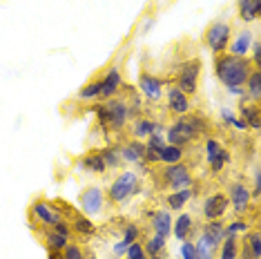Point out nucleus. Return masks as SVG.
I'll return each instance as SVG.
<instances>
[{
	"label": "nucleus",
	"instance_id": "1",
	"mask_svg": "<svg viewBox=\"0 0 261 259\" xmlns=\"http://www.w3.org/2000/svg\"><path fill=\"white\" fill-rule=\"evenodd\" d=\"M252 72V65L248 58L232 56V54H219L215 61V74L225 87L246 85L248 76Z\"/></svg>",
	"mask_w": 261,
	"mask_h": 259
},
{
	"label": "nucleus",
	"instance_id": "2",
	"mask_svg": "<svg viewBox=\"0 0 261 259\" xmlns=\"http://www.w3.org/2000/svg\"><path fill=\"white\" fill-rule=\"evenodd\" d=\"M136 188H139V176H136L134 172H121L114 181H112V186H110V190H108L110 203H123V201H127V199L136 192Z\"/></svg>",
	"mask_w": 261,
	"mask_h": 259
},
{
	"label": "nucleus",
	"instance_id": "3",
	"mask_svg": "<svg viewBox=\"0 0 261 259\" xmlns=\"http://www.w3.org/2000/svg\"><path fill=\"white\" fill-rule=\"evenodd\" d=\"M199 134L194 132L192 123H190L188 116H179L172 125L168 127V132H165V143L170 145H179V148H183V145L192 143L194 139H197Z\"/></svg>",
	"mask_w": 261,
	"mask_h": 259
},
{
	"label": "nucleus",
	"instance_id": "4",
	"mask_svg": "<svg viewBox=\"0 0 261 259\" xmlns=\"http://www.w3.org/2000/svg\"><path fill=\"white\" fill-rule=\"evenodd\" d=\"M230 36H232V27L228 22H215L205 29V47L215 54H223L228 49V43H230Z\"/></svg>",
	"mask_w": 261,
	"mask_h": 259
},
{
	"label": "nucleus",
	"instance_id": "5",
	"mask_svg": "<svg viewBox=\"0 0 261 259\" xmlns=\"http://www.w3.org/2000/svg\"><path fill=\"white\" fill-rule=\"evenodd\" d=\"M199 79H201V61L192 58L181 67L179 72V81H176V87L186 94H197L199 90Z\"/></svg>",
	"mask_w": 261,
	"mask_h": 259
},
{
	"label": "nucleus",
	"instance_id": "6",
	"mask_svg": "<svg viewBox=\"0 0 261 259\" xmlns=\"http://www.w3.org/2000/svg\"><path fill=\"white\" fill-rule=\"evenodd\" d=\"M163 181H165V186H168V188H172V192L186 190V188H190L194 184L192 176H190V170L183 166V163H172V166L165 168Z\"/></svg>",
	"mask_w": 261,
	"mask_h": 259
},
{
	"label": "nucleus",
	"instance_id": "7",
	"mask_svg": "<svg viewBox=\"0 0 261 259\" xmlns=\"http://www.w3.org/2000/svg\"><path fill=\"white\" fill-rule=\"evenodd\" d=\"M103 203H105V194L96 186L85 188V190L81 192V197H79V205H81L83 215H87V217L98 215L100 210H103Z\"/></svg>",
	"mask_w": 261,
	"mask_h": 259
},
{
	"label": "nucleus",
	"instance_id": "8",
	"mask_svg": "<svg viewBox=\"0 0 261 259\" xmlns=\"http://www.w3.org/2000/svg\"><path fill=\"white\" fill-rule=\"evenodd\" d=\"M205 157H207V163H210L212 172H221V170L230 163V152L225 150L217 139L205 141Z\"/></svg>",
	"mask_w": 261,
	"mask_h": 259
},
{
	"label": "nucleus",
	"instance_id": "9",
	"mask_svg": "<svg viewBox=\"0 0 261 259\" xmlns=\"http://www.w3.org/2000/svg\"><path fill=\"white\" fill-rule=\"evenodd\" d=\"M105 108H108V116H110V121H108V127H112L114 132H121L123 127H125V123H127V103L125 101H121V98H112V101L105 103Z\"/></svg>",
	"mask_w": 261,
	"mask_h": 259
},
{
	"label": "nucleus",
	"instance_id": "10",
	"mask_svg": "<svg viewBox=\"0 0 261 259\" xmlns=\"http://www.w3.org/2000/svg\"><path fill=\"white\" fill-rule=\"evenodd\" d=\"M228 197L221 192H217V194H210V197L203 201V217L207 221H217V219H221V217L225 215V210H228Z\"/></svg>",
	"mask_w": 261,
	"mask_h": 259
},
{
	"label": "nucleus",
	"instance_id": "11",
	"mask_svg": "<svg viewBox=\"0 0 261 259\" xmlns=\"http://www.w3.org/2000/svg\"><path fill=\"white\" fill-rule=\"evenodd\" d=\"M228 201L234 208V213H246V210L250 208L252 194H250V190H248L246 184H232V186H230Z\"/></svg>",
	"mask_w": 261,
	"mask_h": 259
},
{
	"label": "nucleus",
	"instance_id": "12",
	"mask_svg": "<svg viewBox=\"0 0 261 259\" xmlns=\"http://www.w3.org/2000/svg\"><path fill=\"white\" fill-rule=\"evenodd\" d=\"M32 215H34V219H36V221H40L43 226H49V228L65 219L63 213L54 210L49 203H45V201H36V203H34L32 205Z\"/></svg>",
	"mask_w": 261,
	"mask_h": 259
},
{
	"label": "nucleus",
	"instance_id": "13",
	"mask_svg": "<svg viewBox=\"0 0 261 259\" xmlns=\"http://www.w3.org/2000/svg\"><path fill=\"white\" fill-rule=\"evenodd\" d=\"M168 108L172 114H176V116H186L188 112H190V101H188V96L183 94L176 85H172L168 92Z\"/></svg>",
	"mask_w": 261,
	"mask_h": 259
},
{
	"label": "nucleus",
	"instance_id": "14",
	"mask_svg": "<svg viewBox=\"0 0 261 259\" xmlns=\"http://www.w3.org/2000/svg\"><path fill=\"white\" fill-rule=\"evenodd\" d=\"M121 85H123L121 69L112 67L110 72L103 76V81H100V98H112L118 92V87H121Z\"/></svg>",
	"mask_w": 261,
	"mask_h": 259
},
{
	"label": "nucleus",
	"instance_id": "15",
	"mask_svg": "<svg viewBox=\"0 0 261 259\" xmlns=\"http://www.w3.org/2000/svg\"><path fill=\"white\" fill-rule=\"evenodd\" d=\"M252 34L248 32V29H241L239 34H237L234 38H230V54L232 56H248V51H250V47H252Z\"/></svg>",
	"mask_w": 261,
	"mask_h": 259
},
{
	"label": "nucleus",
	"instance_id": "16",
	"mask_svg": "<svg viewBox=\"0 0 261 259\" xmlns=\"http://www.w3.org/2000/svg\"><path fill=\"white\" fill-rule=\"evenodd\" d=\"M139 87L141 92L145 94L150 101H161L163 96V87H161V81L156 79V76H150V74H143L139 79Z\"/></svg>",
	"mask_w": 261,
	"mask_h": 259
},
{
	"label": "nucleus",
	"instance_id": "17",
	"mask_svg": "<svg viewBox=\"0 0 261 259\" xmlns=\"http://www.w3.org/2000/svg\"><path fill=\"white\" fill-rule=\"evenodd\" d=\"M250 98L248 96H241V105H239V110H241V121L246 123L250 130H259L261 127V123H259V105L257 103H248Z\"/></svg>",
	"mask_w": 261,
	"mask_h": 259
},
{
	"label": "nucleus",
	"instance_id": "18",
	"mask_svg": "<svg viewBox=\"0 0 261 259\" xmlns=\"http://www.w3.org/2000/svg\"><path fill=\"white\" fill-rule=\"evenodd\" d=\"M118 150H121V159H123V161L139 163V161H143L147 148H145V143H141L139 139H134V141H129V143H125V145H118Z\"/></svg>",
	"mask_w": 261,
	"mask_h": 259
},
{
	"label": "nucleus",
	"instance_id": "19",
	"mask_svg": "<svg viewBox=\"0 0 261 259\" xmlns=\"http://www.w3.org/2000/svg\"><path fill=\"white\" fill-rule=\"evenodd\" d=\"M152 228H154V235H161V237L168 239L170 232H172V217L168 210H159V213L152 215Z\"/></svg>",
	"mask_w": 261,
	"mask_h": 259
},
{
	"label": "nucleus",
	"instance_id": "20",
	"mask_svg": "<svg viewBox=\"0 0 261 259\" xmlns=\"http://www.w3.org/2000/svg\"><path fill=\"white\" fill-rule=\"evenodd\" d=\"M239 16L246 22L257 20L261 16V0H239Z\"/></svg>",
	"mask_w": 261,
	"mask_h": 259
},
{
	"label": "nucleus",
	"instance_id": "21",
	"mask_svg": "<svg viewBox=\"0 0 261 259\" xmlns=\"http://www.w3.org/2000/svg\"><path fill=\"white\" fill-rule=\"evenodd\" d=\"M203 237L210 239L212 244H215L217 248H219V244H221V241L225 239V226H223V223L219 221V219H217V221H207L205 226H203Z\"/></svg>",
	"mask_w": 261,
	"mask_h": 259
},
{
	"label": "nucleus",
	"instance_id": "22",
	"mask_svg": "<svg viewBox=\"0 0 261 259\" xmlns=\"http://www.w3.org/2000/svg\"><path fill=\"white\" fill-rule=\"evenodd\" d=\"M221 250H219V259H239V244H237V235H225L221 241Z\"/></svg>",
	"mask_w": 261,
	"mask_h": 259
},
{
	"label": "nucleus",
	"instance_id": "23",
	"mask_svg": "<svg viewBox=\"0 0 261 259\" xmlns=\"http://www.w3.org/2000/svg\"><path fill=\"white\" fill-rule=\"evenodd\" d=\"M246 87H248L246 96L250 98L252 103H259V98H261V69H252L250 76H248V81H246Z\"/></svg>",
	"mask_w": 261,
	"mask_h": 259
},
{
	"label": "nucleus",
	"instance_id": "24",
	"mask_svg": "<svg viewBox=\"0 0 261 259\" xmlns=\"http://www.w3.org/2000/svg\"><path fill=\"white\" fill-rule=\"evenodd\" d=\"M194 197V190H190V188H186V190H176V192H170L168 194V208L170 210H181L183 205H186L190 199Z\"/></svg>",
	"mask_w": 261,
	"mask_h": 259
},
{
	"label": "nucleus",
	"instance_id": "25",
	"mask_svg": "<svg viewBox=\"0 0 261 259\" xmlns=\"http://www.w3.org/2000/svg\"><path fill=\"white\" fill-rule=\"evenodd\" d=\"M143 250H145L147 257H163L161 252L165 250V237H161V235L147 237V241L143 244Z\"/></svg>",
	"mask_w": 261,
	"mask_h": 259
},
{
	"label": "nucleus",
	"instance_id": "26",
	"mask_svg": "<svg viewBox=\"0 0 261 259\" xmlns=\"http://www.w3.org/2000/svg\"><path fill=\"white\" fill-rule=\"evenodd\" d=\"M192 217L190 215H181L179 219L174 221V237L179 241H186L190 237V232H192Z\"/></svg>",
	"mask_w": 261,
	"mask_h": 259
},
{
	"label": "nucleus",
	"instance_id": "27",
	"mask_svg": "<svg viewBox=\"0 0 261 259\" xmlns=\"http://www.w3.org/2000/svg\"><path fill=\"white\" fill-rule=\"evenodd\" d=\"M83 168L90 170V172H94V174H103L105 170H108L103 157H100V152H92V154H87L85 159H83Z\"/></svg>",
	"mask_w": 261,
	"mask_h": 259
},
{
	"label": "nucleus",
	"instance_id": "28",
	"mask_svg": "<svg viewBox=\"0 0 261 259\" xmlns=\"http://www.w3.org/2000/svg\"><path fill=\"white\" fill-rule=\"evenodd\" d=\"M154 125L156 123L150 121V119H136L134 121V127H132V137L134 139H147L150 134H154Z\"/></svg>",
	"mask_w": 261,
	"mask_h": 259
},
{
	"label": "nucleus",
	"instance_id": "29",
	"mask_svg": "<svg viewBox=\"0 0 261 259\" xmlns=\"http://www.w3.org/2000/svg\"><path fill=\"white\" fill-rule=\"evenodd\" d=\"M72 232H79L81 237H92V235L96 232V226L92 223V219H85V215H83V217H74Z\"/></svg>",
	"mask_w": 261,
	"mask_h": 259
},
{
	"label": "nucleus",
	"instance_id": "30",
	"mask_svg": "<svg viewBox=\"0 0 261 259\" xmlns=\"http://www.w3.org/2000/svg\"><path fill=\"white\" fill-rule=\"evenodd\" d=\"M161 161L168 163V166H172V163H181L183 161V148L165 143V148L161 150Z\"/></svg>",
	"mask_w": 261,
	"mask_h": 259
},
{
	"label": "nucleus",
	"instance_id": "31",
	"mask_svg": "<svg viewBox=\"0 0 261 259\" xmlns=\"http://www.w3.org/2000/svg\"><path fill=\"white\" fill-rule=\"evenodd\" d=\"M100 157H103L105 166L108 168H118L121 166V150H118V145H108V148L100 150Z\"/></svg>",
	"mask_w": 261,
	"mask_h": 259
},
{
	"label": "nucleus",
	"instance_id": "32",
	"mask_svg": "<svg viewBox=\"0 0 261 259\" xmlns=\"http://www.w3.org/2000/svg\"><path fill=\"white\" fill-rule=\"evenodd\" d=\"M43 237H45V246H47V250H63L65 246L69 244V239H67V237H63V235H58L56 230L45 232Z\"/></svg>",
	"mask_w": 261,
	"mask_h": 259
},
{
	"label": "nucleus",
	"instance_id": "33",
	"mask_svg": "<svg viewBox=\"0 0 261 259\" xmlns=\"http://www.w3.org/2000/svg\"><path fill=\"white\" fill-rule=\"evenodd\" d=\"M100 96V81H92V83L83 85L79 90V101H94Z\"/></svg>",
	"mask_w": 261,
	"mask_h": 259
},
{
	"label": "nucleus",
	"instance_id": "34",
	"mask_svg": "<svg viewBox=\"0 0 261 259\" xmlns=\"http://www.w3.org/2000/svg\"><path fill=\"white\" fill-rule=\"evenodd\" d=\"M246 244L250 246L254 259H261V235H259V230L246 232Z\"/></svg>",
	"mask_w": 261,
	"mask_h": 259
},
{
	"label": "nucleus",
	"instance_id": "35",
	"mask_svg": "<svg viewBox=\"0 0 261 259\" xmlns=\"http://www.w3.org/2000/svg\"><path fill=\"white\" fill-rule=\"evenodd\" d=\"M147 150H152V152H156L159 159H161V150L165 148V139L161 137V134H150L147 137Z\"/></svg>",
	"mask_w": 261,
	"mask_h": 259
},
{
	"label": "nucleus",
	"instance_id": "36",
	"mask_svg": "<svg viewBox=\"0 0 261 259\" xmlns=\"http://www.w3.org/2000/svg\"><path fill=\"white\" fill-rule=\"evenodd\" d=\"M61 252H63L65 259H85V252H83V248L79 244H72V241H69V244L65 246Z\"/></svg>",
	"mask_w": 261,
	"mask_h": 259
},
{
	"label": "nucleus",
	"instance_id": "37",
	"mask_svg": "<svg viewBox=\"0 0 261 259\" xmlns=\"http://www.w3.org/2000/svg\"><path fill=\"white\" fill-rule=\"evenodd\" d=\"M125 257L127 259H147L145 250H143V244H141V241H134V244H129Z\"/></svg>",
	"mask_w": 261,
	"mask_h": 259
},
{
	"label": "nucleus",
	"instance_id": "38",
	"mask_svg": "<svg viewBox=\"0 0 261 259\" xmlns=\"http://www.w3.org/2000/svg\"><path fill=\"white\" fill-rule=\"evenodd\" d=\"M246 235L248 232V221H241V219H234L232 223H228L225 228V235Z\"/></svg>",
	"mask_w": 261,
	"mask_h": 259
},
{
	"label": "nucleus",
	"instance_id": "39",
	"mask_svg": "<svg viewBox=\"0 0 261 259\" xmlns=\"http://www.w3.org/2000/svg\"><path fill=\"white\" fill-rule=\"evenodd\" d=\"M181 257L183 259H199V255H197V246L192 244V241H183V246H181Z\"/></svg>",
	"mask_w": 261,
	"mask_h": 259
},
{
	"label": "nucleus",
	"instance_id": "40",
	"mask_svg": "<svg viewBox=\"0 0 261 259\" xmlns=\"http://www.w3.org/2000/svg\"><path fill=\"white\" fill-rule=\"evenodd\" d=\"M136 237H139V226H134V223H129V226H125V232H123V241L129 246L134 244Z\"/></svg>",
	"mask_w": 261,
	"mask_h": 259
},
{
	"label": "nucleus",
	"instance_id": "41",
	"mask_svg": "<svg viewBox=\"0 0 261 259\" xmlns=\"http://www.w3.org/2000/svg\"><path fill=\"white\" fill-rule=\"evenodd\" d=\"M141 108H143V105H141V98L134 96L132 103H127V116H129V119H136V116L141 114Z\"/></svg>",
	"mask_w": 261,
	"mask_h": 259
},
{
	"label": "nucleus",
	"instance_id": "42",
	"mask_svg": "<svg viewBox=\"0 0 261 259\" xmlns=\"http://www.w3.org/2000/svg\"><path fill=\"white\" fill-rule=\"evenodd\" d=\"M51 230H56L58 235H63V237H67V239H72V226H69L67 221H58L56 226H51Z\"/></svg>",
	"mask_w": 261,
	"mask_h": 259
},
{
	"label": "nucleus",
	"instance_id": "43",
	"mask_svg": "<svg viewBox=\"0 0 261 259\" xmlns=\"http://www.w3.org/2000/svg\"><path fill=\"white\" fill-rule=\"evenodd\" d=\"M252 63H254V67H261V45H259V40H252Z\"/></svg>",
	"mask_w": 261,
	"mask_h": 259
},
{
	"label": "nucleus",
	"instance_id": "44",
	"mask_svg": "<svg viewBox=\"0 0 261 259\" xmlns=\"http://www.w3.org/2000/svg\"><path fill=\"white\" fill-rule=\"evenodd\" d=\"M239 259H254L252 255V250H250V246L243 241V248H239Z\"/></svg>",
	"mask_w": 261,
	"mask_h": 259
},
{
	"label": "nucleus",
	"instance_id": "45",
	"mask_svg": "<svg viewBox=\"0 0 261 259\" xmlns=\"http://www.w3.org/2000/svg\"><path fill=\"white\" fill-rule=\"evenodd\" d=\"M125 252H127V244H125V241H121V244L114 246V255H116V257H123Z\"/></svg>",
	"mask_w": 261,
	"mask_h": 259
},
{
	"label": "nucleus",
	"instance_id": "46",
	"mask_svg": "<svg viewBox=\"0 0 261 259\" xmlns=\"http://www.w3.org/2000/svg\"><path fill=\"white\" fill-rule=\"evenodd\" d=\"M228 92H230V94H234V96H241V94H246V92H243V87H241V85H232V87H228Z\"/></svg>",
	"mask_w": 261,
	"mask_h": 259
},
{
	"label": "nucleus",
	"instance_id": "47",
	"mask_svg": "<svg viewBox=\"0 0 261 259\" xmlns=\"http://www.w3.org/2000/svg\"><path fill=\"white\" fill-rule=\"evenodd\" d=\"M47 259H65L61 250H49V255H47Z\"/></svg>",
	"mask_w": 261,
	"mask_h": 259
},
{
	"label": "nucleus",
	"instance_id": "48",
	"mask_svg": "<svg viewBox=\"0 0 261 259\" xmlns=\"http://www.w3.org/2000/svg\"><path fill=\"white\" fill-rule=\"evenodd\" d=\"M147 259H163V257H147Z\"/></svg>",
	"mask_w": 261,
	"mask_h": 259
},
{
	"label": "nucleus",
	"instance_id": "49",
	"mask_svg": "<svg viewBox=\"0 0 261 259\" xmlns=\"http://www.w3.org/2000/svg\"><path fill=\"white\" fill-rule=\"evenodd\" d=\"M85 259H98V257H85Z\"/></svg>",
	"mask_w": 261,
	"mask_h": 259
}]
</instances>
